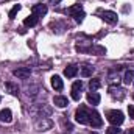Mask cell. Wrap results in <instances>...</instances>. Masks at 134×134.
<instances>
[{"label":"cell","instance_id":"13","mask_svg":"<svg viewBox=\"0 0 134 134\" xmlns=\"http://www.w3.org/2000/svg\"><path fill=\"white\" fill-rule=\"evenodd\" d=\"M111 95L117 100H122L126 94H125V89H120V87H111Z\"/></svg>","mask_w":134,"mask_h":134},{"label":"cell","instance_id":"7","mask_svg":"<svg viewBox=\"0 0 134 134\" xmlns=\"http://www.w3.org/2000/svg\"><path fill=\"white\" fill-rule=\"evenodd\" d=\"M50 128H52V120H48V119H45V117H42V120L36 122V130H37V131H47V130H50Z\"/></svg>","mask_w":134,"mask_h":134},{"label":"cell","instance_id":"10","mask_svg":"<svg viewBox=\"0 0 134 134\" xmlns=\"http://www.w3.org/2000/svg\"><path fill=\"white\" fill-rule=\"evenodd\" d=\"M33 14L37 17H42L47 14V6L45 5H34L33 6Z\"/></svg>","mask_w":134,"mask_h":134},{"label":"cell","instance_id":"5","mask_svg":"<svg viewBox=\"0 0 134 134\" xmlns=\"http://www.w3.org/2000/svg\"><path fill=\"white\" fill-rule=\"evenodd\" d=\"M101 19L104 20V22H108V24H117V20H119V17H117V14L114 13V11H103L101 13Z\"/></svg>","mask_w":134,"mask_h":134},{"label":"cell","instance_id":"4","mask_svg":"<svg viewBox=\"0 0 134 134\" xmlns=\"http://www.w3.org/2000/svg\"><path fill=\"white\" fill-rule=\"evenodd\" d=\"M81 91H83V81H75L72 86V98L75 101H78L81 98Z\"/></svg>","mask_w":134,"mask_h":134},{"label":"cell","instance_id":"31","mask_svg":"<svg viewBox=\"0 0 134 134\" xmlns=\"http://www.w3.org/2000/svg\"><path fill=\"white\" fill-rule=\"evenodd\" d=\"M133 83H134V81H133Z\"/></svg>","mask_w":134,"mask_h":134},{"label":"cell","instance_id":"21","mask_svg":"<svg viewBox=\"0 0 134 134\" xmlns=\"http://www.w3.org/2000/svg\"><path fill=\"white\" fill-rule=\"evenodd\" d=\"M100 86H101L100 80H91V83H89V87H91V91H92V92H95Z\"/></svg>","mask_w":134,"mask_h":134},{"label":"cell","instance_id":"25","mask_svg":"<svg viewBox=\"0 0 134 134\" xmlns=\"http://www.w3.org/2000/svg\"><path fill=\"white\" fill-rule=\"evenodd\" d=\"M108 83H109V84H114V83H117V84H119V76H115L114 73H111V75H109Z\"/></svg>","mask_w":134,"mask_h":134},{"label":"cell","instance_id":"28","mask_svg":"<svg viewBox=\"0 0 134 134\" xmlns=\"http://www.w3.org/2000/svg\"><path fill=\"white\" fill-rule=\"evenodd\" d=\"M123 134H134V130H128V131H125Z\"/></svg>","mask_w":134,"mask_h":134},{"label":"cell","instance_id":"14","mask_svg":"<svg viewBox=\"0 0 134 134\" xmlns=\"http://www.w3.org/2000/svg\"><path fill=\"white\" fill-rule=\"evenodd\" d=\"M92 73H94V67L92 66L80 67V75H81L83 78H89V76H92Z\"/></svg>","mask_w":134,"mask_h":134},{"label":"cell","instance_id":"23","mask_svg":"<svg viewBox=\"0 0 134 134\" xmlns=\"http://www.w3.org/2000/svg\"><path fill=\"white\" fill-rule=\"evenodd\" d=\"M72 17L75 19V22H76V24H81V22L84 20V13H83V11H80V13H76V14H75V16H72Z\"/></svg>","mask_w":134,"mask_h":134},{"label":"cell","instance_id":"24","mask_svg":"<svg viewBox=\"0 0 134 134\" xmlns=\"http://www.w3.org/2000/svg\"><path fill=\"white\" fill-rule=\"evenodd\" d=\"M120 133V130L117 128V126H109V128H106V134H119Z\"/></svg>","mask_w":134,"mask_h":134},{"label":"cell","instance_id":"3","mask_svg":"<svg viewBox=\"0 0 134 134\" xmlns=\"http://www.w3.org/2000/svg\"><path fill=\"white\" fill-rule=\"evenodd\" d=\"M13 75L17 76L19 80H27L31 75V69L30 67H17V69L13 70Z\"/></svg>","mask_w":134,"mask_h":134},{"label":"cell","instance_id":"16","mask_svg":"<svg viewBox=\"0 0 134 134\" xmlns=\"http://www.w3.org/2000/svg\"><path fill=\"white\" fill-rule=\"evenodd\" d=\"M37 20H39V17L37 16H34V14H31V16H28L27 19H25V27H34L36 24H37Z\"/></svg>","mask_w":134,"mask_h":134},{"label":"cell","instance_id":"2","mask_svg":"<svg viewBox=\"0 0 134 134\" xmlns=\"http://www.w3.org/2000/svg\"><path fill=\"white\" fill-rule=\"evenodd\" d=\"M89 117H91V109L86 106H80L75 112V120L81 125H89Z\"/></svg>","mask_w":134,"mask_h":134},{"label":"cell","instance_id":"29","mask_svg":"<svg viewBox=\"0 0 134 134\" xmlns=\"http://www.w3.org/2000/svg\"><path fill=\"white\" fill-rule=\"evenodd\" d=\"M0 101H2V97H0Z\"/></svg>","mask_w":134,"mask_h":134},{"label":"cell","instance_id":"12","mask_svg":"<svg viewBox=\"0 0 134 134\" xmlns=\"http://www.w3.org/2000/svg\"><path fill=\"white\" fill-rule=\"evenodd\" d=\"M87 101H89V104H92V106H97L98 103H100V94H97V92H89L87 94Z\"/></svg>","mask_w":134,"mask_h":134},{"label":"cell","instance_id":"18","mask_svg":"<svg viewBox=\"0 0 134 134\" xmlns=\"http://www.w3.org/2000/svg\"><path fill=\"white\" fill-rule=\"evenodd\" d=\"M89 53H94V55H104L106 53V48L104 47H100V45H92Z\"/></svg>","mask_w":134,"mask_h":134},{"label":"cell","instance_id":"20","mask_svg":"<svg viewBox=\"0 0 134 134\" xmlns=\"http://www.w3.org/2000/svg\"><path fill=\"white\" fill-rule=\"evenodd\" d=\"M5 87L9 91V94H13V95H17L19 94V87L16 86V84H13V83H5Z\"/></svg>","mask_w":134,"mask_h":134},{"label":"cell","instance_id":"27","mask_svg":"<svg viewBox=\"0 0 134 134\" xmlns=\"http://www.w3.org/2000/svg\"><path fill=\"white\" fill-rule=\"evenodd\" d=\"M48 2H50V3H52V5H58V3H59V2H61V0H48Z\"/></svg>","mask_w":134,"mask_h":134},{"label":"cell","instance_id":"30","mask_svg":"<svg viewBox=\"0 0 134 134\" xmlns=\"http://www.w3.org/2000/svg\"><path fill=\"white\" fill-rule=\"evenodd\" d=\"M92 134H97V133H92Z\"/></svg>","mask_w":134,"mask_h":134},{"label":"cell","instance_id":"8","mask_svg":"<svg viewBox=\"0 0 134 134\" xmlns=\"http://www.w3.org/2000/svg\"><path fill=\"white\" fill-rule=\"evenodd\" d=\"M52 87H53L55 91H63L64 83H63L61 76H58V75H53V76H52Z\"/></svg>","mask_w":134,"mask_h":134},{"label":"cell","instance_id":"26","mask_svg":"<svg viewBox=\"0 0 134 134\" xmlns=\"http://www.w3.org/2000/svg\"><path fill=\"white\" fill-rule=\"evenodd\" d=\"M128 114H130V117L134 120V104H130L128 106Z\"/></svg>","mask_w":134,"mask_h":134},{"label":"cell","instance_id":"11","mask_svg":"<svg viewBox=\"0 0 134 134\" xmlns=\"http://www.w3.org/2000/svg\"><path fill=\"white\" fill-rule=\"evenodd\" d=\"M13 120V114L9 109H2L0 111V122H5V123H9Z\"/></svg>","mask_w":134,"mask_h":134},{"label":"cell","instance_id":"19","mask_svg":"<svg viewBox=\"0 0 134 134\" xmlns=\"http://www.w3.org/2000/svg\"><path fill=\"white\" fill-rule=\"evenodd\" d=\"M80 11H83V5H73V6H70L69 9H67V13L70 14V16H75L76 13H80Z\"/></svg>","mask_w":134,"mask_h":134},{"label":"cell","instance_id":"22","mask_svg":"<svg viewBox=\"0 0 134 134\" xmlns=\"http://www.w3.org/2000/svg\"><path fill=\"white\" fill-rule=\"evenodd\" d=\"M19 11H20V5H14V6H13V9H11V11H9V14H8V16H9V19H14V17H16V14H17Z\"/></svg>","mask_w":134,"mask_h":134},{"label":"cell","instance_id":"15","mask_svg":"<svg viewBox=\"0 0 134 134\" xmlns=\"http://www.w3.org/2000/svg\"><path fill=\"white\" fill-rule=\"evenodd\" d=\"M76 73H78V67L75 66V64H70V66H67L64 69V75H66L67 78H73Z\"/></svg>","mask_w":134,"mask_h":134},{"label":"cell","instance_id":"6","mask_svg":"<svg viewBox=\"0 0 134 134\" xmlns=\"http://www.w3.org/2000/svg\"><path fill=\"white\" fill-rule=\"evenodd\" d=\"M101 123H103V120H101L100 114H98V112H95V111H91L89 125H91V126H94V128H97V126H101Z\"/></svg>","mask_w":134,"mask_h":134},{"label":"cell","instance_id":"1","mask_svg":"<svg viewBox=\"0 0 134 134\" xmlns=\"http://www.w3.org/2000/svg\"><path fill=\"white\" fill-rule=\"evenodd\" d=\"M106 119H108V122H109L111 125H114V126H119V125H122V123L125 122L123 112H122V111H117V109L108 111V112H106Z\"/></svg>","mask_w":134,"mask_h":134},{"label":"cell","instance_id":"17","mask_svg":"<svg viewBox=\"0 0 134 134\" xmlns=\"http://www.w3.org/2000/svg\"><path fill=\"white\" fill-rule=\"evenodd\" d=\"M123 81H125V84H131V83L134 81V72L131 70V69L125 72V75H123Z\"/></svg>","mask_w":134,"mask_h":134},{"label":"cell","instance_id":"32","mask_svg":"<svg viewBox=\"0 0 134 134\" xmlns=\"http://www.w3.org/2000/svg\"><path fill=\"white\" fill-rule=\"evenodd\" d=\"M133 97H134V95H133Z\"/></svg>","mask_w":134,"mask_h":134},{"label":"cell","instance_id":"9","mask_svg":"<svg viewBox=\"0 0 134 134\" xmlns=\"http://www.w3.org/2000/svg\"><path fill=\"white\" fill-rule=\"evenodd\" d=\"M53 104H55L56 108H67V106H69V100H67V97L58 95V97L53 98Z\"/></svg>","mask_w":134,"mask_h":134}]
</instances>
